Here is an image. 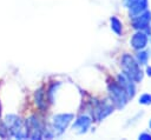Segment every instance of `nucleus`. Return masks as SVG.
<instances>
[{"label": "nucleus", "mask_w": 151, "mask_h": 140, "mask_svg": "<svg viewBox=\"0 0 151 140\" xmlns=\"http://www.w3.org/2000/svg\"><path fill=\"white\" fill-rule=\"evenodd\" d=\"M120 67L124 74L131 80H133L136 84L143 80V71L140 69V66L137 64L136 59L131 54H123V56L120 58Z\"/></svg>", "instance_id": "1"}, {"label": "nucleus", "mask_w": 151, "mask_h": 140, "mask_svg": "<svg viewBox=\"0 0 151 140\" xmlns=\"http://www.w3.org/2000/svg\"><path fill=\"white\" fill-rule=\"evenodd\" d=\"M4 127L7 131L8 135H11V136H14L17 139L26 138V134L22 131V121L20 120L19 116H17L14 114H9L5 118Z\"/></svg>", "instance_id": "2"}, {"label": "nucleus", "mask_w": 151, "mask_h": 140, "mask_svg": "<svg viewBox=\"0 0 151 140\" xmlns=\"http://www.w3.org/2000/svg\"><path fill=\"white\" fill-rule=\"evenodd\" d=\"M107 89H109V94H110V98H111V100H112V104H113L117 108H123V107H125V105L127 104V100H129L126 92H125L117 82H111V84H109Z\"/></svg>", "instance_id": "3"}, {"label": "nucleus", "mask_w": 151, "mask_h": 140, "mask_svg": "<svg viewBox=\"0 0 151 140\" xmlns=\"http://www.w3.org/2000/svg\"><path fill=\"white\" fill-rule=\"evenodd\" d=\"M74 115L72 113H60L53 116L52 119V127H53V133L54 134H63L66 128L68 127V125L71 124V121L73 120Z\"/></svg>", "instance_id": "4"}, {"label": "nucleus", "mask_w": 151, "mask_h": 140, "mask_svg": "<svg viewBox=\"0 0 151 140\" xmlns=\"http://www.w3.org/2000/svg\"><path fill=\"white\" fill-rule=\"evenodd\" d=\"M26 138L28 139H41L42 138V134H44V131H42V127L38 120L37 116L32 115L29 116L27 120H26Z\"/></svg>", "instance_id": "5"}, {"label": "nucleus", "mask_w": 151, "mask_h": 140, "mask_svg": "<svg viewBox=\"0 0 151 140\" xmlns=\"http://www.w3.org/2000/svg\"><path fill=\"white\" fill-rule=\"evenodd\" d=\"M132 27L137 31H143L146 34H149V32L151 33V12L150 11H144L143 13L136 15L132 18Z\"/></svg>", "instance_id": "6"}, {"label": "nucleus", "mask_w": 151, "mask_h": 140, "mask_svg": "<svg viewBox=\"0 0 151 140\" xmlns=\"http://www.w3.org/2000/svg\"><path fill=\"white\" fill-rule=\"evenodd\" d=\"M113 108H114L113 105L110 102H106V101L97 104L96 107H93V109H92V116H93L94 121L99 122L103 119H105L106 116H109L113 112Z\"/></svg>", "instance_id": "7"}, {"label": "nucleus", "mask_w": 151, "mask_h": 140, "mask_svg": "<svg viewBox=\"0 0 151 140\" xmlns=\"http://www.w3.org/2000/svg\"><path fill=\"white\" fill-rule=\"evenodd\" d=\"M117 81H118V85L126 92L127 98L132 99L136 94V82L133 80H131L129 76H126L124 73H120L117 76Z\"/></svg>", "instance_id": "8"}, {"label": "nucleus", "mask_w": 151, "mask_h": 140, "mask_svg": "<svg viewBox=\"0 0 151 140\" xmlns=\"http://www.w3.org/2000/svg\"><path fill=\"white\" fill-rule=\"evenodd\" d=\"M147 41H149V38H147V34L143 31H137L131 40H130V45L133 49L136 51H140V49H144L147 45Z\"/></svg>", "instance_id": "9"}, {"label": "nucleus", "mask_w": 151, "mask_h": 140, "mask_svg": "<svg viewBox=\"0 0 151 140\" xmlns=\"http://www.w3.org/2000/svg\"><path fill=\"white\" fill-rule=\"evenodd\" d=\"M92 124V119L88 115H80L77 118V120L74 121L72 128L73 131H76L78 134H84L87 132V129L90 128Z\"/></svg>", "instance_id": "10"}, {"label": "nucleus", "mask_w": 151, "mask_h": 140, "mask_svg": "<svg viewBox=\"0 0 151 140\" xmlns=\"http://www.w3.org/2000/svg\"><path fill=\"white\" fill-rule=\"evenodd\" d=\"M147 6H149V0H137L130 8H129V13H130V16L133 18L140 13H143L144 11L147 9Z\"/></svg>", "instance_id": "11"}, {"label": "nucleus", "mask_w": 151, "mask_h": 140, "mask_svg": "<svg viewBox=\"0 0 151 140\" xmlns=\"http://www.w3.org/2000/svg\"><path fill=\"white\" fill-rule=\"evenodd\" d=\"M110 25H111V29H112L117 35H122V34H123V24H122V21H120L117 16L112 15V16L110 18Z\"/></svg>", "instance_id": "12"}, {"label": "nucleus", "mask_w": 151, "mask_h": 140, "mask_svg": "<svg viewBox=\"0 0 151 140\" xmlns=\"http://www.w3.org/2000/svg\"><path fill=\"white\" fill-rule=\"evenodd\" d=\"M149 58H150V54L147 51H144V49H140L138 51L137 55H136V61L139 66H146L147 65V61H149Z\"/></svg>", "instance_id": "13"}, {"label": "nucleus", "mask_w": 151, "mask_h": 140, "mask_svg": "<svg viewBox=\"0 0 151 140\" xmlns=\"http://www.w3.org/2000/svg\"><path fill=\"white\" fill-rule=\"evenodd\" d=\"M35 102H37V106L39 108H44L46 106V101H45V94L41 89H39L37 93H35Z\"/></svg>", "instance_id": "14"}, {"label": "nucleus", "mask_w": 151, "mask_h": 140, "mask_svg": "<svg viewBox=\"0 0 151 140\" xmlns=\"http://www.w3.org/2000/svg\"><path fill=\"white\" fill-rule=\"evenodd\" d=\"M138 102L140 104V105H151V94L150 93H144V94H142L140 96H139V100H138Z\"/></svg>", "instance_id": "15"}, {"label": "nucleus", "mask_w": 151, "mask_h": 140, "mask_svg": "<svg viewBox=\"0 0 151 140\" xmlns=\"http://www.w3.org/2000/svg\"><path fill=\"white\" fill-rule=\"evenodd\" d=\"M138 139L139 140H151V134L149 132H143L138 135Z\"/></svg>", "instance_id": "16"}, {"label": "nucleus", "mask_w": 151, "mask_h": 140, "mask_svg": "<svg viewBox=\"0 0 151 140\" xmlns=\"http://www.w3.org/2000/svg\"><path fill=\"white\" fill-rule=\"evenodd\" d=\"M137 0H123V5L126 7V8H130Z\"/></svg>", "instance_id": "17"}, {"label": "nucleus", "mask_w": 151, "mask_h": 140, "mask_svg": "<svg viewBox=\"0 0 151 140\" xmlns=\"http://www.w3.org/2000/svg\"><path fill=\"white\" fill-rule=\"evenodd\" d=\"M146 75L147 76H151V66H146Z\"/></svg>", "instance_id": "18"}, {"label": "nucleus", "mask_w": 151, "mask_h": 140, "mask_svg": "<svg viewBox=\"0 0 151 140\" xmlns=\"http://www.w3.org/2000/svg\"><path fill=\"white\" fill-rule=\"evenodd\" d=\"M149 127H150V129H151V119H150V121H149Z\"/></svg>", "instance_id": "19"}, {"label": "nucleus", "mask_w": 151, "mask_h": 140, "mask_svg": "<svg viewBox=\"0 0 151 140\" xmlns=\"http://www.w3.org/2000/svg\"><path fill=\"white\" fill-rule=\"evenodd\" d=\"M0 115H1V105H0Z\"/></svg>", "instance_id": "20"}]
</instances>
